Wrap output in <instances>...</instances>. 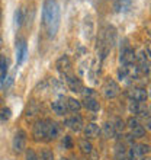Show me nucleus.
<instances>
[{
	"label": "nucleus",
	"mask_w": 151,
	"mask_h": 160,
	"mask_svg": "<svg viewBox=\"0 0 151 160\" xmlns=\"http://www.w3.org/2000/svg\"><path fill=\"white\" fill-rule=\"evenodd\" d=\"M135 61H138L139 63V67L141 66H144V64H147L148 61H147V52L144 50H141V51H138L137 54H135Z\"/></svg>",
	"instance_id": "21"
},
{
	"label": "nucleus",
	"mask_w": 151,
	"mask_h": 160,
	"mask_svg": "<svg viewBox=\"0 0 151 160\" xmlns=\"http://www.w3.org/2000/svg\"><path fill=\"white\" fill-rule=\"evenodd\" d=\"M102 92L105 95V98L108 99H113V98H116L121 92V88H119V84L112 79H108L103 84V88H102Z\"/></svg>",
	"instance_id": "2"
},
{
	"label": "nucleus",
	"mask_w": 151,
	"mask_h": 160,
	"mask_svg": "<svg viewBox=\"0 0 151 160\" xmlns=\"http://www.w3.org/2000/svg\"><path fill=\"white\" fill-rule=\"evenodd\" d=\"M79 160H87V159H84V157H81V159H79Z\"/></svg>",
	"instance_id": "35"
},
{
	"label": "nucleus",
	"mask_w": 151,
	"mask_h": 160,
	"mask_svg": "<svg viewBox=\"0 0 151 160\" xmlns=\"http://www.w3.org/2000/svg\"><path fill=\"white\" fill-rule=\"evenodd\" d=\"M51 108H52V111L57 115H64V114H67V111H68L66 102H63V101H54L51 103Z\"/></svg>",
	"instance_id": "15"
},
{
	"label": "nucleus",
	"mask_w": 151,
	"mask_h": 160,
	"mask_svg": "<svg viewBox=\"0 0 151 160\" xmlns=\"http://www.w3.org/2000/svg\"><path fill=\"white\" fill-rule=\"evenodd\" d=\"M42 19L50 37H54L60 26V6L55 0H46L44 3Z\"/></svg>",
	"instance_id": "1"
},
{
	"label": "nucleus",
	"mask_w": 151,
	"mask_h": 160,
	"mask_svg": "<svg viewBox=\"0 0 151 160\" xmlns=\"http://www.w3.org/2000/svg\"><path fill=\"white\" fill-rule=\"evenodd\" d=\"M2 44H3V38H2V35H0V48H2Z\"/></svg>",
	"instance_id": "34"
},
{
	"label": "nucleus",
	"mask_w": 151,
	"mask_h": 160,
	"mask_svg": "<svg viewBox=\"0 0 151 160\" xmlns=\"http://www.w3.org/2000/svg\"><path fill=\"white\" fill-rule=\"evenodd\" d=\"M58 134H60L58 124L55 121H52V119H46L45 121V138L48 140V141H51V140L57 138Z\"/></svg>",
	"instance_id": "4"
},
{
	"label": "nucleus",
	"mask_w": 151,
	"mask_h": 160,
	"mask_svg": "<svg viewBox=\"0 0 151 160\" xmlns=\"http://www.w3.org/2000/svg\"><path fill=\"white\" fill-rule=\"evenodd\" d=\"M15 23L17 26H21L23 23V10L22 9H17L16 12H15Z\"/></svg>",
	"instance_id": "24"
},
{
	"label": "nucleus",
	"mask_w": 151,
	"mask_h": 160,
	"mask_svg": "<svg viewBox=\"0 0 151 160\" xmlns=\"http://www.w3.org/2000/svg\"><path fill=\"white\" fill-rule=\"evenodd\" d=\"M10 115H12V111L9 109V108H2L0 109V119L6 121V119L10 118Z\"/></svg>",
	"instance_id": "27"
},
{
	"label": "nucleus",
	"mask_w": 151,
	"mask_h": 160,
	"mask_svg": "<svg viewBox=\"0 0 151 160\" xmlns=\"http://www.w3.org/2000/svg\"><path fill=\"white\" fill-rule=\"evenodd\" d=\"M64 147L68 148V150L73 148V140H71L70 135H66V137H64Z\"/></svg>",
	"instance_id": "31"
},
{
	"label": "nucleus",
	"mask_w": 151,
	"mask_h": 160,
	"mask_svg": "<svg viewBox=\"0 0 151 160\" xmlns=\"http://www.w3.org/2000/svg\"><path fill=\"white\" fill-rule=\"evenodd\" d=\"M102 132H103V135H105V138H113L115 137V130H113V125H112V122H106L105 125H103V128H102Z\"/></svg>",
	"instance_id": "19"
},
{
	"label": "nucleus",
	"mask_w": 151,
	"mask_h": 160,
	"mask_svg": "<svg viewBox=\"0 0 151 160\" xmlns=\"http://www.w3.org/2000/svg\"><path fill=\"white\" fill-rule=\"evenodd\" d=\"M83 132H84V137H86L87 140H93V138H97V137H99V134H100V128H99L97 124L90 122V124H87V125L83 128Z\"/></svg>",
	"instance_id": "7"
},
{
	"label": "nucleus",
	"mask_w": 151,
	"mask_h": 160,
	"mask_svg": "<svg viewBox=\"0 0 151 160\" xmlns=\"http://www.w3.org/2000/svg\"><path fill=\"white\" fill-rule=\"evenodd\" d=\"M145 52H147V55H150V58H151V44H148V45H147V50H145Z\"/></svg>",
	"instance_id": "33"
},
{
	"label": "nucleus",
	"mask_w": 151,
	"mask_h": 160,
	"mask_svg": "<svg viewBox=\"0 0 151 160\" xmlns=\"http://www.w3.org/2000/svg\"><path fill=\"white\" fill-rule=\"evenodd\" d=\"M60 160H68V159H66V157H63V159H60Z\"/></svg>",
	"instance_id": "36"
},
{
	"label": "nucleus",
	"mask_w": 151,
	"mask_h": 160,
	"mask_svg": "<svg viewBox=\"0 0 151 160\" xmlns=\"http://www.w3.org/2000/svg\"><path fill=\"white\" fill-rule=\"evenodd\" d=\"M0 70H2V76H4L6 72H7V61L2 55H0Z\"/></svg>",
	"instance_id": "29"
},
{
	"label": "nucleus",
	"mask_w": 151,
	"mask_h": 160,
	"mask_svg": "<svg viewBox=\"0 0 151 160\" xmlns=\"http://www.w3.org/2000/svg\"><path fill=\"white\" fill-rule=\"evenodd\" d=\"M35 141H41L45 140V121H38L34 125V131H32Z\"/></svg>",
	"instance_id": "9"
},
{
	"label": "nucleus",
	"mask_w": 151,
	"mask_h": 160,
	"mask_svg": "<svg viewBox=\"0 0 151 160\" xmlns=\"http://www.w3.org/2000/svg\"><path fill=\"white\" fill-rule=\"evenodd\" d=\"M26 51L28 50H26L25 39H21L16 45V63L17 64L23 63V60H25V57H26Z\"/></svg>",
	"instance_id": "13"
},
{
	"label": "nucleus",
	"mask_w": 151,
	"mask_h": 160,
	"mask_svg": "<svg viewBox=\"0 0 151 160\" xmlns=\"http://www.w3.org/2000/svg\"><path fill=\"white\" fill-rule=\"evenodd\" d=\"M134 61H135L134 50H131L129 47L124 48V50L121 51V63L124 64V66H126V64H134Z\"/></svg>",
	"instance_id": "11"
},
{
	"label": "nucleus",
	"mask_w": 151,
	"mask_h": 160,
	"mask_svg": "<svg viewBox=\"0 0 151 160\" xmlns=\"http://www.w3.org/2000/svg\"><path fill=\"white\" fill-rule=\"evenodd\" d=\"M128 98H129L132 102H144L148 98V93L145 89L143 88H131L128 92H126Z\"/></svg>",
	"instance_id": "5"
},
{
	"label": "nucleus",
	"mask_w": 151,
	"mask_h": 160,
	"mask_svg": "<svg viewBox=\"0 0 151 160\" xmlns=\"http://www.w3.org/2000/svg\"><path fill=\"white\" fill-rule=\"evenodd\" d=\"M150 112H151V108H150Z\"/></svg>",
	"instance_id": "38"
},
{
	"label": "nucleus",
	"mask_w": 151,
	"mask_h": 160,
	"mask_svg": "<svg viewBox=\"0 0 151 160\" xmlns=\"http://www.w3.org/2000/svg\"><path fill=\"white\" fill-rule=\"evenodd\" d=\"M64 124L68 127V128H71L73 131H80L83 130V119L80 115H73L70 118H67L64 121Z\"/></svg>",
	"instance_id": "8"
},
{
	"label": "nucleus",
	"mask_w": 151,
	"mask_h": 160,
	"mask_svg": "<svg viewBox=\"0 0 151 160\" xmlns=\"http://www.w3.org/2000/svg\"><path fill=\"white\" fill-rule=\"evenodd\" d=\"M55 67H57L58 72L67 74V72L70 70V67H71V61H70V58H68V55H61V57L57 60Z\"/></svg>",
	"instance_id": "10"
},
{
	"label": "nucleus",
	"mask_w": 151,
	"mask_h": 160,
	"mask_svg": "<svg viewBox=\"0 0 151 160\" xmlns=\"http://www.w3.org/2000/svg\"><path fill=\"white\" fill-rule=\"evenodd\" d=\"M112 125H113V130H115V134L119 135L124 132V130H125V121L122 118H115V121L112 122Z\"/></svg>",
	"instance_id": "18"
},
{
	"label": "nucleus",
	"mask_w": 151,
	"mask_h": 160,
	"mask_svg": "<svg viewBox=\"0 0 151 160\" xmlns=\"http://www.w3.org/2000/svg\"><path fill=\"white\" fill-rule=\"evenodd\" d=\"M144 128H145V130H151V118H147L145 119V121H144Z\"/></svg>",
	"instance_id": "32"
},
{
	"label": "nucleus",
	"mask_w": 151,
	"mask_h": 160,
	"mask_svg": "<svg viewBox=\"0 0 151 160\" xmlns=\"http://www.w3.org/2000/svg\"><path fill=\"white\" fill-rule=\"evenodd\" d=\"M84 103H81V105H84V108H87L89 111H99L100 109V105H99V102L96 101V98L95 96H90V98H84Z\"/></svg>",
	"instance_id": "14"
},
{
	"label": "nucleus",
	"mask_w": 151,
	"mask_h": 160,
	"mask_svg": "<svg viewBox=\"0 0 151 160\" xmlns=\"http://www.w3.org/2000/svg\"><path fill=\"white\" fill-rule=\"evenodd\" d=\"M79 148L83 154H90L93 152V144L87 138H81L79 140Z\"/></svg>",
	"instance_id": "16"
},
{
	"label": "nucleus",
	"mask_w": 151,
	"mask_h": 160,
	"mask_svg": "<svg viewBox=\"0 0 151 160\" xmlns=\"http://www.w3.org/2000/svg\"><path fill=\"white\" fill-rule=\"evenodd\" d=\"M129 111H131V114L138 115V117H143V118H145V117L148 115L147 106L144 105L143 102H132V101H131V103H129Z\"/></svg>",
	"instance_id": "6"
},
{
	"label": "nucleus",
	"mask_w": 151,
	"mask_h": 160,
	"mask_svg": "<svg viewBox=\"0 0 151 160\" xmlns=\"http://www.w3.org/2000/svg\"><path fill=\"white\" fill-rule=\"evenodd\" d=\"M0 102H2V99H0Z\"/></svg>",
	"instance_id": "39"
},
{
	"label": "nucleus",
	"mask_w": 151,
	"mask_h": 160,
	"mask_svg": "<svg viewBox=\"0 0 151 160\" xmlns=\"http://www.w3.org/2000/svg\"><path fill=\"white\" fill-rule=\"evenodd\" d=\"M26 148V132L23 130H19L15 134V138H13V150L15 153H22L25 152Z\"/></svg>",
	"instance_id": "3"
},
{
	"label": "nucleus",
	"mask_w": 151,
	"mask_h": 160,
	"mask_svg": "<svg viewBox=\"0 0 151 160\" xmlns=\"http://www.w3.org/2000/svg\"><path fill=\"white\" fill-rule=\"evenodd\" d=\"M66 105H67V109L71 111V112H79L80 109H81V102L77 101L76 98H68L67 102H66Z\"/></svg>",
	"instance_id": "17"
},
{
	"label": "nucleus",
	"mask_w": 151,
	"mask_h": 160,
	"mask_svg": "<svg viewBox=\"0 0 151 160\" xmlns=\"http://www.w3.org/2000/svg\"><path fill=\"white\" fill-rule=\"evenodd\" d=\"M0 19H2V13H0Z\"/></svg>",
	"instance_id": "37"
},
{
	"label": "nucleus",
	"mask_w": 151,
	"mask_h": 160,
	"mask_svg": "<svg viewBox=\"0 0 151 160\" xmlns=\"http://www.w3.org/2000/svg\"><path fill=\"white\" fill-rule=\"evenodd\" d=\"M145 131L147 130L143 125H138V127H135L134 130H131V134H132L134 138H143L144 135H145Z\"/></svg>",
	"instance_id": "20"
},
{
	"label": "nucleus",
	"mask_w": 151,
	"mask_h": 160,
	"mask_svg": "<svg viewBox=\"0 0 151 160\" xmlns=\"http://www.w3.org/2000/svg\"><path fill=\"white\" fill-rule=\"evenodd\" d=\"M37 114H38V105L35 102H31L28 109H26V117L28 118H34V117H37Z\"/></svg>",
	"instance_id": "22"
},
{
	"label": "nucleus",
	"mask_w": 151,
	"mask_h": 160,
	"mask_svg": "<svg viewBox=\"0 0 151 160\" xmlns=\"http://www.w3.org/2000/svg\"><path fill=\"white\" fill-rule=\"evenodd\" d=\"M125 124L128 125V128H131V130H134L135 127H138L139 125V122H138V119L135 118V117H129V118L125 121Z\"/></svg>",
	"instance_id": "25"
},
{
	"label": "nucleus",
	"mask_w": 151,
	"mask_h": 160,
	"mask_svg": "<svg viewBox=\"0 0 151 160\" xmlns=\"http://www.w3.org/2000/svg\"><path fill=\"white\" fill-rule=\"evenodd\" d=\"M25 159L26 160H39V157H38V154L32 150V148H28L25 152Z\"/></svg>",
	"instance_id": "26"
},
{
	"label": "nucleus",
	"mask_w": 151,
	"mask_h": 160,
	"mask_svg": "<svg viewBox=\"0 0 151 160\" xmlns=\"http://www.w3.org/2000/svg\"><path fill=\"white\" fill-rule=\"evenodd\" d=\"M39 159L41 160H54V153L51 152L50 148H44L39 154Z\"/></svg>",
	"instance_id": "23"
},
{
	"label": "nucleus",
	"mask_w": 151,
	"mask_h": 160,
	"mask_svg": "<svg viewBox=\"0 0 151 160\" xmlns=\"http://www.w3.org/2000/svg\"><path fill=\"white\" fill-rule=\"evenodd\" d=\"M66 82H67L68 88H70V90L71 92H81L83 90V84H81V82H80L77 77H74L73 74H66Z\"/></svg>",
	"instance_id": "12"
},
{
	"label": "nucleus",
	"mask_w": 151,
	"mask_h": 160,
	"mask_svg": "<svg viewBox=\"0 0 151 160\" xmlns=\"http://www.w3.org/2000/svg\"><path fill=\"white\" fill-rule=\"evenodd\" d=\"M129 6V0H119L116 3V10H125V8Z\"/></svg>",
	"instance_id": "28"
},
{
	"label": "nucleus",
	"mask_w": 151,
	"mask_h": 160,
	"mask_svg": "<svg viewBox=\"0 0 151 160\" xmlns=\"http://www.w3.org/2000/svg\"><path fill=\"white\" fill-rule=\"evenodd\" d=\"M138 148H139L141 156H144V154H148V153H150V150H151L148 144H138Z\"/></svg>",
	"instance_id": "30"
}]
</instances>
